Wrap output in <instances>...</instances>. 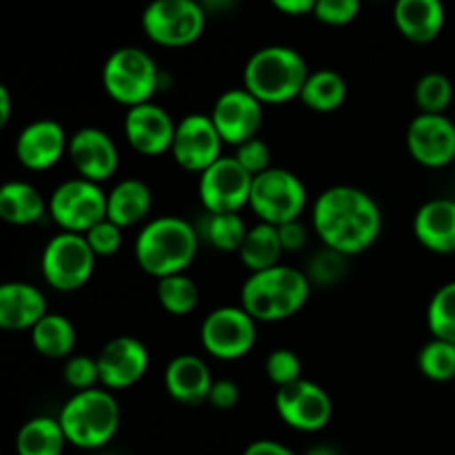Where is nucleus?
<instances>
[{
  "label": "nucleus",
  "mask_w": 455,
  "mask_h": 455,
  "mask_svg": "<svg viewBox=\"0 0 455 455\" xmlns=\"http://www.w3.org/2000/svg\"><path fill=\"white\" fill-rule=\"evenodd\" d=\"M311 225L323 244L340 256L373 247L382 231V212L367 191L351 185L329 187L315 200Z\"/></svg>",
  "instance_id": "obj_1"
},
{
  "label": "nucleus",
  "mask_w": 455,
  "mask_h": 455,
  "mask_svg": "<svg viewBox=\"0 0 455 455\" xmlns=\"http://www.w3.org/2000/svg\"><path fill=\"white\" fill-rule=\"evenodd\" d=\"M311 296V280L296 267L275 265L249 274L240 289V307L256 323H283L296 315Z\"/></svg>",
  "instance_id": "obj_2"
},
{
  "label": "nucleus",
  "mask_w": 455,
  "mask_h": 455,
  "mask_svg": "<svg viewBox=\"0 0 455 455\" xmlns=\"http://www.w3.org/2000/svg\"><path fill=\"white\" fill-rule=\"evenodd\" d=\"M198 231L178 216H160L147 222L133 244L138 267L154 278L185 274L198 256Z\"/></svg>",
  "instance_id": "obj_3"
},
{
  "label": "nucleus",
  "mask_w": 455,
  "mask_h": 455,
  "mask_svg": "<svg viewBox=\"0 0 455 455\" xmlns=\"http://www.w3.org/2000/svg\"><path fill=\"white\" fill-rule=\"evenodd\" d=\"M309 67L300 52L284 44L262 47L247 60L243 87L262 105H284L300 98L309 78Z\"/></svg>",
  "instance_id": "obj_4"
},
{
  "label": "nucleus",
  "mask_w": 455,
  "mask_h": 455,
  "mask_svg": "<svg viewBox=\"0 0 455 455\" xmlns=\"http://www.w3.org/2000/svg\"><path fill=\"white\" fill-rule=\"evenodd\" d=\"M67 443L84 451L107 447L118 434L120 407L107 389L76 391L58 413Z\"/></svg>",
  "instance_id": "obj_5"
},
{
  "label": "nucleus",
  "mask_w": 455,
  "mask_h": 455,
  "mask_svg": "<svg viewBox=\"0 0 455 455\" xmlns=\"http://www.w3.org/2000/svg\"><path fill=\"white\" fill-rule=\"evenodd\" d=\"M102 87L111 100L127 109L145 105L160 87L158 65L140 47H120L105 60Z\"/></svg>",
  "instance_id": "obj_6"
},
{
  "label": "nucleus",
  "mask_w": 455,
  "mask_h": 455,
  "mask_svg": "<svg viewBox=\"0 0 455 455\" xmlns=\"http://www.w3.org/2000/svg\"><path fill=\"white\" fill-rule=\"evenodd\" d=\"M96 258L83 234L60 231L44 244L40 271L44 283L56 291H78L92 280Z\"/></svg>",
  "instance_id": "obj_7"
},
{
  "label": "nucleus",
  "mask_w": 455,
  "mask_h": 455,
  "mask_svg": "<svg viewBox=\"0 0 455 455\" xmlns=\"http://www.w3.org/2000/svg\"><path fill=\"white\" fill-rule=\"evenodd\" d=\"M249 207L267 225L283 227L287 222L300 220L307 209V187L289 169L271 167L253 178Z\"/></svg>",
  "instance_id": "obj_8"
},
{
  "label": "nucleus",
  "mask_w": 455,
  "mask_h": 455,
  "mask_svg": "<svg viewBox=\"0 0 455 455\" xmlns=\"http://www.w3.org/2000/svg\"><path fill=\"white\" fill-rule=\"evenodd\" d=\"M207 12L198 0H151L142 12V31L160 47H189L203 36Z\"/></svg>",
  "instance_id": "obj_9"
},
{
  "label": "nucleus",
  "mask_w": 455,
  "mask_h": 455,
  "mask_svg": "<svg viewBox=\"0 0 455 455\" xmlns=\"http://www.w3.org/2000/svg\"><path fill=\"white\" fill-rule=\"evenodd\" d=\"M49 216L60 231L84 235L107 218V194L96 182L71 178L53 189L49 198Z\"/></svg>",
  "instance_id": "obj_10"
},
{
  "label": "nucleus",
  "mask_w": 455,
  "mask_h": 455,
  "mask_svg": "<svg viewBox=\"0 0 455 455\" xmlns=\"http://www.w3.org/2000/svg\"><path fill=\"white\" fill-rule=\"evenodd\" d=\"M258 338L256 320L243 307H218L200 327V342L212 358L234 363L253 349Z\"/></svg>",
  "instance_id": "obj_11"
},
{
  "label": "nucleus",
  "mask_w": 455,
  "mask_h": 455,
  "mask_svg": "<svg viewBox=\"0 0 455 455\" xmlns=\"http://www.w3.org/2000/svg\"><path fill=\"white\" fill-rule=\"evenodd\" d=\"M253 176L234 158L222 156L200 173L198 196L209 213H240L249 204Z\"/></svg>",
  "instance_id": "obj_12"
},
{
  "label": "nucleus",
  "mask_w": 455,
  "mask_h": 455,
  "mask_svg": "<svg viewBox=\"0 0 455 455\" xmlns=\"http://www.w3.org/2000/svg\"><path fill=\"white\" fill-rule=\"evenodd\" d=\"M274 404L280 420L289 429L300 431V434H318L333 416V404L327 391L307 378H300L293 385L280 387L275 391Z\"/></svg>",
  "instance_id": "obj_13"
},
{
  "label": "nucleus",
  "mask_w": 455,
  "mask_h": 455,
  "mask_svg": "<svg viewBox=\"0 0 455 455\" xmlns=\"http://www.w3.org/2000/svg\"><path fill=\"white\" fill-rule=\"evenodd\" d=\"M222 138L212 116L189 114L178 123L172 156L185 172L203 173L222 158Z\"/></svg>",
  "instance_id": "obj_14"
},
{
  "label": "nucleus",
  "mask_w": 455,
  "mask_h": 455,
  "mask_svg": "<svg viewBox=\"0 0 455 455\" xmlns=\"http://www.w3.org/2000/svg\"><path fill=\"white\" fill-rule=\"evenodd\" d=\"M209 116H212L222 142L238 147L258 136L262 118H265V105L244 87H235L218 96Z\"/></svg>",
  "instance_id": "obj_15"
},
{
  "label": "nucleus",
  "mask_w": 455,
  "mask_h": 455,
  "mask_svg": "<svg viewBox=\"0 0 455 455\" xmlns=\"http://www.w3.org/2000/svg\"><path fill=\"white\" fill-rule=\"evenodd\" d=\"M407 149L427 169L455 164V123L444 114H418L407 129Z\"/></svg>",
  "instance_id": "obj_16"
},
{
  "label": "nucleus",
  "mask_w": 455,
  "mask_h": 455,
  "mask_svg": "<svg viewBox=\"0 0 455 455\" xmlns=\"http://www.w3.org/2000/svg\"><path fill=\"white\" fill-rule=\"evenodd\" d=\"M100 385L107 391H123L138 385L149 369V351L133 336H116L96 355Z\"/></svg>",
  "instance_id": "obj_17"
},
{
  "label": "nucleus",
  "mask_w": 455,
  "mask_h": 455,
  "mask_svg": "<svg viewBox=\"0 0 455 455\" xmlns=\"http://www.w3.org/2000/svg\"><path fill=\"white\" fill-rule=\"evenodd\" d=\"M178 123L160 105L145 102L124 114V138L142 156H163L172 151Z\"/></svg>",
  "instance_id": "obj_18"
},
{
  "label": "nucleus",
  "mask_w": 455,
  "mask_h": 455,
  "mask_svg": "<svg viewBox=\"0 0 455 455\" xmlns=\"http://www.w3.org/2000/svg\"><path fill=\"white\" fill-rule=\"evenodd\" d=\"M69 158L78 178L96 185L109 180L120 164L114 138L98 127H83L69 138Z\"/></svg>",
  "instance_id": "obj_19"
},
{
  "label": "nucleus",
  "mask_w": 455,
  "mask_h": 455,
  "mask_svg": "<svg viewBox=\"0 0 455 455\" xmlns=\"http://www.w3.org/2000/svg\"><path fill=\"white\" fill-rule=\"evenodd\" d=\"M69 154V138L56 120H34L16 140V158L29 172H47Z\"/></svg>",
  "instance_id": "obj_20"
},
{
  "label": "nucleus",
  "mask_w": 455,
  "mask_h": 455,
  "mask_svg": "<svg viewBox=\"0 0 455 455\" xmlns=\"http://www.w3.org/2000/svg\"><path fill=\"white\" fill-rule=\"evenodd\" d=\"M47 314L44 293L36 284L12 280L0 287V327L4 331H31Z\"/></svg>",
  "instance_id": "obj_21"
},
{
  "label": "nucleus",
  "mask_w": 455,
  "mask_h": 455,
  "mask_svg": "<svg viewBox=\"0 0 455 455\" xmlns=\"http://www.w3.org/2000/svg\"><path fill=\"white\" fill-rule=\"evenodd\" d=\"M212 371L207 363L198 355H176L164 369V387L167 394L176 403L187 404V407H200L209 403V394L213 387Z\"/></svg>",
  "instance_id": "obj_22"
},
{
  "label": "nucleus",
  "mask_w": 455,
  "mask_h": 455,
  "mask_svg": "<svg viewBox=\"0 0 455 455\" xmlns=\"http://www.w3.org/2000/svg\"><path fill=\"white\" fill-rule=\"evenodd\" d=\"M418 243L434 253H455V200L435 198L422 204L413 218Z\"/></svg>",
  "instance_id": "obj_23"
},
{
  "label": "nucleus",
  "mask_w": 455,
  "mask_h": 455,
  "mask_svg": "<svg viewBox=\"0 0 455 455\" xmlns=\"http://www.w3.org/2000/svg\"><path fill=\"white\" fill-rule=\"evenodd\" d=\"M443 0H395L394 20L400 34L416 44L434 43L444 27Z\"/></svg>",
  "instance_id": "obj_24"
},
{
  "label": "nucleus",
  "mask_w": 455,
  "mask_h": 455,
  "mask_svg": "<svg viewBox=\"0 0 455 455\" xmlns=\"http://www.w3.org/2000/svg\"><path fill=\"white\" fill-rule=\"evenodd\" d=\"M154 204V196L147 182L124 178L107 194V218L123 229L145 220Z\"/></svg>",
  "instance_id": "obj_25"
},
{
  "label": "nucleus",
  "mask_w": 455,
  "mask_h": 455,
  "mask_svg": "<svg viewBox=\"0 0 455 455\" xmlns=\"http://www.w3.org/2000/svg\"><path fill=\"white\" fill-rule=\"evenodd\" d=\"M49 213V203L34 185L25 180H9L0 187V218L9 225L27 227Z\"/></svg>",
  "instance_id": "obj_26"
},
{
  "label": "nucleus",
  "mask_w": 455,
  "mask_h": 455,
  "mask_svg": "<svg viewBox=\"0 0 455 455\" xmlns=\"http://www.w3.org/2000/svg\"><path fill=\"white\" fill-rule=\"evenodd\" d=\"M31 345L43 358L67 360L76 349V327L67 315L47 314L29 331Z\"/></svg>",
  "instance_id": "obj_27"
},
{
  "label": "nucleus",
  "mask_w": 455,
  "mask_h": 455,
  "mask_svg": "<svg viewBox=\"0 0 455 455\" xmlns=\"http://www.w3.org/2000/svg\"><path fill=\"white\" fill-rule=\"evenodd\" d=\"M67 444L60 420L49 416L31 418L16 435L18 455H62Z\"/></svg>",
  "instance_id": "obj_28"
},
{
  "label": "nucleus",
  "mask_w": 455,
  "mask_h": 455,
  "mask_svg": "<svg viewBox=\"0 0 455 455\" xmlns=\"http://www.w3.org/2000/svg\"><path fill=\"white\" fill-rule=\"evenodd\" d=\"M283 253L284 249L283 243H280L278 227L258 222L256 227H251L247 231V238H244L238 256L240 262L249 269V274H258V271H265L280 265V256Z\"/></svg>",
  "instance_id": "obj_29"
},
{
  "label": "nucleus",
  "mask_w": 455,
  "mask_h": 455,
  "mask_svg": "<svg viewBox=\"0 0 455 455\" xmlns=\"http://www.w3.org/2000/svg\"><path fill=\"white\" fill-rule=\"evenodd\" d=\"M347 100V83L338 71L320 69L311 71L302 87L300 102L315 114H331L338 111Z\"/></svg>",
  "instance_id": "obj_30"
},
{
  "label": "nucleus",
  "mask_w": 455,
  "mask_h": 455,
  "mask_svg": "<svg viewBox=\"0 0 455 455\" xmlns=\"http://www.w3.org/2000/svg\"><path fill=\"white\" fill-rule=\"evenodd\" d=\"M247 231L249 227L244 225L240 213H209L203 225L204 240L222 253H238Z\"/></svg>",
  "instance_id": "obj_31"
},
{
  "label": "nucleus",
  "mask_w": 455,
  "mask_h": 455,
  "mask_svg": "<svg viewBox=\"0 0 455 455\" xmlns=\"http://www.w3.org/2000/svg\"><path fill=\"white\" fill-rule=\"evenodd\" d=\"M156 296H158L160 307L172 315L191 314L200 300L198 284L187 274L160 278L158 287H156Z\"/></svg>",
  "instance_id": "obj_32"
},
{
  "label": "nucleus",
  "mask_w": 455,
  "mask_h": 455,
  "mask_svg": "<svg viewBox=\"0 0 455 455\" xmlns=\"http://www.w3.org/2000/svg\"><path fill=\"white\" fill-rule=\"evenodd\" d=\"M418 369L434 382H455V345L431 338L418 354Z\"/></svg>",
  "instance_id": "obj_33"
},
{
  "label": "nucleus",
  "mask_w": 455,
  "mask_h": 455,
  "mask_svg": "<svg viewBox=\"0 0 455 455\" xmlns=\"http://www.w3.org/2000/svg\"><path fill=\"white\" fill-rule=\"evenodd\" d=\"M427 324L431 336L455 345V280L434 293L427 307Z\"/></svg>",
  "instance_id": "obj_34"
},
{
  "label": "nucleus",
  "mask_w": 455,
  "mask_h": 455,
  "mask_svg": "<svg viewBox=\"0 0 455 455\" xmlns=\"http://www.w3.org/2000/svg\"><path fill=\"white\" fill-rule=\"evenodd\" d=\"M453 100V84L444 74L431 71L416 84V102L420 114H444Z\"/></svg>",
  "instance_id": "obj_35"
},
{
  "label": "nucleus",
  "mask_w": 455,
  "mask_h": 455,
  "mask_svg": "<svg viewBox=\"0 0 455 455\" xmlns=\"http://www.w3.org/2000/svg\"><path fill=\"white\" fill-rule=\"evenodd\" d=\"M265 373L275 387L293 385L302 378V360L298 358L296 351L291 349H275L271 351L265 363Z\"/></svg>",
  "instance_id": "obj_36"
},
{
  "label": "nucleus",
  "mask_w": 455,
  "mask_h": 455,
  "mask_svg": "<svg viewBox=\"0 0 455 455\" xmlns=\"http://www.w3.org/2000/svg\"><path fill=\"white\" fill-rule=\"evenodd\" d=\"M62 378L74 391L96 389L100 385V371H98V360L89 355H71L65 360Z\"/></svg>",
  "instance_id": "obj_37"
},
{
  "label": "nucleus",
  "mask_w": 455,
  "mask_h": 455,
  "mask_svg": "<svg viewBox=\"0 0 455 455\" xmlns=\"http://www.w3.org/2000/svg\"><path fill=\"white\" fill-rule=\"evenodd\" d=\"M123 227H118L116 222H111L109 218L100 220L98 225H93L92 229L84 234L89 247L96 253L98 258H109L114 253L120 251L123 247Z\"/></svg>",
  "instance_id": "obj_38"
},
{
  "label": "nucleus",
  "mask_w": 455,
  "mask_h": 455,
  "mask_svg": "<svg viewBox=\"0 0 455 455\" xmlns=\"http://www.w3.org/2000/svg\"><path fill=\"white\" fill-rule=\"evenodd\" d=\"M345 258L340 253L331 251V249L324 247V251L315 253L309 262V275L311 283H318V284H336L338 280L345 275Z\"/></svg>",
  "instance_id": "obj_39"
},
{
  "label": "nucleus",
  "mask_w": 455,
  "mask_h": 455,
  "mask_svg": "<svg viewBox=\"0 0 455 455\" xmlns=\"http://www.w3.org/2000/svg\"><path fill=\"white\" fill-rule=\"evenodd\" d=\"M363 0H318L314 16L329 27H345L358 18Z\"/></svg>",
  "instance_id": "obj_40"
},
{
  "label": "nucleus",
  "mask_w": 455,
  "mask_h": 455,
  "mask_svg": "<svg viewBox=\"0 0 455 455\" xmlns=\"http://www.w3.org/2000/svg\"><path fill=\"white\" fill-rule=\"evenodd\" d=\"M234 158L251 173L253 178L265 173L267 169H271V149L262 138H251V140L243 142V145L235 147Z\"/></svg>",
  "instance_id": "obj_41"
},
{
  "label": "nucleus",
  "mask_w": 455,
  "mask_h": 455,
  "mask_svg": "<svg viewBox=\"0 0 455 455\" xmlns=\"http://www.w3.org/2000/svg\"><path fill=\"white\" fill-rule=\"evenodd\" d=\"M240 400V389L234 380H216L212 387V394H209V404H213L220 411H229L238 404Z\"/></svg>",
  "instance_id": "obj_42"
},
{
  "label": "nucleus",
  "mask_w": 455,
  "mask_h": 455,
  "mask_svg": "<svg viewBox=\"0 0 455 455\" xmlns=\"http://www.w3.org/2000/svg\"><path fill=\"white\" fill-rule=\"evenodd\" d=\"M280 243H283L284 253H296L300 251L307 244V229L300 220L287 222V225L278 227Z\"/></svg>",
  "instance_id": "obj_43"
},
{
  "label": "nucleus",
  "mask_w": 455,
  "mask_h": 455,
  "mask_svg": "<svg viewBox=\"0 0 455 455\" xmlns=\"http://www.w3.org/2000/svg\"><path fill=\"white\" fill-rule=\"evenodd\" d=\"M271 4L287 16H305V13H314L318 0H271Z\"/></svg>",
  "instance_id": "obj_44"
},
{
  "label": "nucleus",
  "mask_w": 455,
  "mask_h": 455,
  "mask_svg": "<svg viewBox=\"0 0 455 455\" xmlns=\"http://www.w3.org/2000/svg\"><path fill=\"white\" fill-rule=\"evenodd\" d=\"M243 455H298L296 451H291L284 444L275 443V440H256V443L249 444L244 449Z\"/></svg>",
  "instance_id": "obj_45"
},
{
  "label": "nucleus",
  "mask_w": 455,
  "mask_h": 455,
  "mask_svg": "<svg viewBox=\"0 0 455 455\" xmlns=\"http://www.w3.org/2000/svg\"><path fill=\"white\" fill-rule=\"evenodd\" d=\"M12 120V93L4 84H0V127L9 124Z\"/></svg>",
  "instance_id": "obj_46"
},
{
  "label": "nucleus",
  "mask_w": 455,
  "mask_h": 455,
  "mask_svg": "<svg viewBox=\"0 0 455 455\" xmlns=\"http://www.w3.org/2000/svg\"><path fill=\"white\" fill-rule=\"evenodd\" d=\"M305 455H340V451L336 447H331V444H315Z\"/></svg>",
  "instance_id": "obj_47"
},
{
  "label": "nucleus",
  "mask_w": 455,
  "mask_h": 455,
  "mask_svg": "<svg viewBox=\"0 0 455 455\" xmlns=\"http://www.w3.org/2000/svg\"><path fill=\"white\" fill-rule=\"evenodd\" d=\"M234 4V0H204L203 7L216 9V12H222V9H229Z\"/></svg>",
  "instance_id": "obj_48"
}]
</instances>
